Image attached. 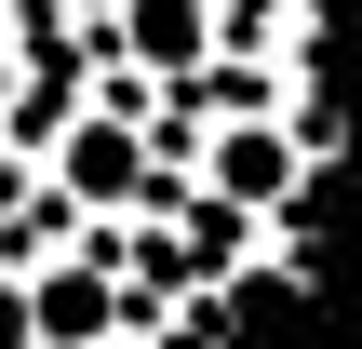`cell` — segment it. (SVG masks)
<instances>
[{
	"label": "cell",
	"instance_id": "1",
	"mask_svg": "<svg viewBox=\"0 0 362 349\" xmlns=\"http://www.w3.org/2000/svg\"><path fill=\"white\" fill-rule=\"evenodd\" d=\"M54 188H67L81 215H134V202L161 188V148H148L121 108H94V94H81V108H67V148H54Z\"/></svg>",
	"mask_w": 362,
	"mask_h": 349
},
{
	"label": "cell",
	"instance_id": "2",
	"mask_svg": "<svg viewBox=\"0 0 362 349\" xmlns=\"http://www.w3.org/2000/svg\"><path fill=\"white\" fill-rule=\"evenodd\" d=\"M13 282H40V296H27V323H40L54 349H107V336H134L121 269H13Z\"/></svg>",
	"mask_w": 362,
	"mask_h": 349
},
{
	"label": "cell",
	"instance_id": "3",
	"mask_svg": "<svg viewBox=\"0 0 362 349\" xmlns=\"http://www.w3.org/2000/svg\"><path fill=\"white\" fill-rule=\"evenodd\" d=\"M121 67H215V0H134L121 13Z\"/></svg>",
	"mask_w": 362,
	"mask_h": 349
},
{
	"label": "cell",
	"instance_id": "4",
	"mask_svg": "<svg viewBox=\"0 0 362 349\" xmlns=\"http://www.w3.org/2000/svg\"><path fill=\"white\" fill-rule=\"evenodd\" d=\"M309 40H322L309 0H215V54H242V67H309Z\"/></svg>",
	"mask_w": 362,
	"mask_h": 349
},
{
	"label": "cell",
	"instance_id": "5",
	"mask_svg": "<svg viewBox=\"0 0 362 349\" xmlns=\"http://www.w3.org/2000/svg\"><path fill=\"white\" fill-rule=\"evenodd\" d=\"M0 94H13V54H0Z\"/></svg>",
	"mask_w": 362,
	"mask_h": 349
}]
</instances>
